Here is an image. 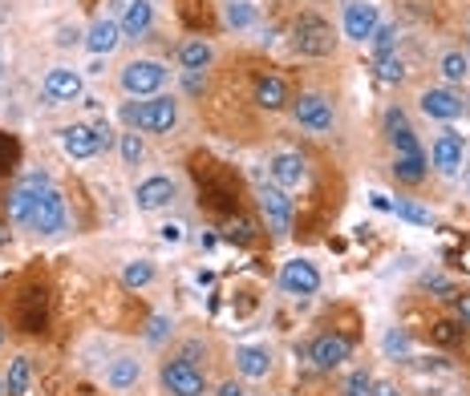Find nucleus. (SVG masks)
<instances>
[{
    "instance_id": "6e6552de",
    "label": "nucleus",
    "mask_w": 470,
    "mask_h": 396,
    "mask_svg": "<svg viewBox=\"0 0 470 396\" xmlns=\"http://www.w3.org/2000/svg\"><path fill=\"white\" fill-rule=\"evenodd\" d=\"M259 207H264L268 226L276 231V235H289V226H292V198L284 194L276 182H272V187H268V182L259 187Z\"/></svg>"
},
{
    "instance_id": "6ab92c4d",
    "label": "nucleus",
    "mask_w": 470,
    "mask_h": 396,
    "mask_svg": "<svg viewBox=\"0 0 470 396\" xmlns=\"http://www.w3.org/2000/svg\"><path fill=\"white\" fill-rule=\"evenodd\" d=\"M118 25H122V37H146L154 25L150 0H130V4H126V17L118 20Z\"/></svg>"
},
{
    "instance_id": "9d476101",
    "label": "nucleus",
    "mask_w": 470,
    "mask_h": 396,
    "mask_svg": "<svg viewBox=\"0 0 470 396\" xmlns=\"http://www.w3.org/2000/svg\"><path fill=\"white\" fill-rule=\"evenodd\" d=\"M349 352H353V344H349L345 336H317L312 339V348H308V356H312V364L325 368V372H333V368H341L349 360Z\"/></svg>"
},
{
    "instance_id": "dca6fc26",
    "label": "nucleus",
    "mask_w": 470,
    "mask_h": 396,
    "mask_svg": "<svg viewBox=\"0 0 470 396\" xmlns=\"http://www.w3.org/2000/svg\"><path fill=\"white\" fill-rule=\"evenodd\" d=\"M430 166H438L442 174H454L462 166V138L458 133H438V141L430 146Z\"/></svg>"
},
{
    "instance_id": "7c9ffc66",
    "label": "nucleus",
    "mask_w": 470,
    "mask_h": 396,
    "mask_svg": "<svg viewBox=\"0 0 470 396\" xmlns=\"http://www.w3.org/2000/svg\"><path fill=\"white\" fill-rule=\"evenodd\" d=\"M369 41H374V53L377 57H389L397 49V28L394 25H377V33Z\"/></svg>"
},
{
    "instance_id": "c756f323",
    "label": "nucleus",
    "mask_w": 470,
    "mask_h": 396,
    "mask_svg": "<svg viewBox=\"0 0 470 396\" xmlns=\"http://www.w3.org/2000/svg\"><path fill=\"white\" fill-rule=\"evenodd\" d=\"M394 215L405 218V223H418V226H430L434 223L430 210H422L418 202H410V198H397V202H394Z\"/></svg>"
},
{
    "instance_id": "f03ea898",
    "label": "nucleus",
    "mask_w": 470,
    "mask_h": 396,
    "mask_svg": "<svg viewBox=\"0 0 470 396\" xmlns=\"http://www.w3.org/2000/svg\"><path fill=\"white\" fill-rule=\"evenodd\" d=\"M158 377H163V388L171 396H203V392H207V377H203L191 360H182V356L166 360Z\"/></svg>"
},
{
    "instance_id": "bb28decb",
    "label": "nucleus",
    "mask_w": 470,
    "mask_h": 396,
    "mask_svg": "<svg viewBox=\"0 0 470 396\" xmlns=\"http://www.w3.org/2000/svg\"><path fill=\"white\" fill-rule=\"evenodd\" d=\"M223 20H227L231 28L256 25V9H251V0H227V4H223Z\"/></svg>"
},
{
    "instance_id": "4c0bfd02",
    "label": "nucleus",
    "mask_w": 470,
    "mask_h": 396,
    "mask_svg": "<svg viewBox=\"0 0 470 396\" xmlns=\"http://www.w3.org/2000/svg\"><path fill=\"white\" fill-rule=\"evenodd\" d=\"M227 239H231V243H251V223H248V218H240V223H231Z\"/></svg>"
},
{
    "instance_id": "cd10ccee",
    "label": "nucleus",
    "mask_w": 470,
    "mask_h": 396,
    "mask_svg": "<svg viewBox=\"0 0 470 396\" xmlns=\"http://www.w3.org/2000/svg\"><path fill=\"white\" fill-rule=\"evenodd\" d=\"M150 279H154V263H146V259H135V263H126V271H122V283H126V287H146Z\"/></svg>"
},
{
    "instance_id": "f3484780",
    "label": "nucleus",
    "mask_w": 470,
    "mask_h": 396,
    "mask_svg": "<svg viewBox=\"0 0 470 396\" xmlns=\"http://www.w3.org/2000/svg\"><path fill=\"white\" fill-rule=\"evenodd\" d=\"M118 41H122V25H118V20H110V17L94 20V25H89V33H86L89 53H97V57H102V53H114Z\"/></svg>"
},
{
    "instance_id": "a211bd4d",
    "label": "nucleus",
    "mask_w": 470,
    "mask_h": 396,
    "mask_svg": "<svg viewBox=\"0 0 470 396\" xmlns=\"http://www.w3.org/2000/svg\"><path fill=\"white\" fill-rule=\"evenodd\" d=\"M61 146H65L69 158H94L97 154L94 126H65V130H61Z\"/></svg>"
},
{
    "instance_id": "a18cd8bd",
    "label": "nucleus",
    "mask_w": 470,
    "mask_h": 396,
    "mask_svg": "<svg viewBox=\"0 0 470 396\" xmlns=\"http://www.w3.org/2000/svg\"><path fill=\"white\" fill-rule=\"evenodd\" d=\"M374 207H377V210H394V202H389L385 194H374Z\"/></svg>"
},
{
    "instance_id": "4468645a",
    "label": "nucleus",
    "mask_w": 470,
    "mask_h": 396,
    "mask_svg": "<svg viewBox=\"0 0 470 396\" xmlns=\"http://www.w3.org/2000/svg\"><path fill=\"white\" fill-rule=\"evenodd\" d=\"M174 198V182L171 179H163V174H154V179H146L143 187L135 190V202H138V210H163L166 202Z\"/></svg>"
},
{
    "instance_id": "473e14b6",
    "label": "nucleus",
    "mask_w": 470,
    "mask_h": 396,
    "mask_svg": "<svg viewBox=\"0 0 470 396\" xmlns=\"http://www.w3.org/2000/svg\"><path fill=\"white\" fill-rule=\"evenodd\" d=\"M405 352H410V331L405 328L385 331V356H405Z\"/></svg>"
},
{
    "instance_id": "c85d7f7f",
    "label": "nucleus",
    "mask_w": 470,
    "mask_h": 396,
    "mask_svg": "<svg viewBox=\"0 0 470 396\" xmlns=\"http://www.w3.org/2000/svg\"><path fill=\"white\" fill-rule=\"evenodd\" d=\"M470 73V57L466 53H446L442 57V77L446 81H462Z\"/></svg>"
},
{
    "instance_id": "c9c22d12",
    "label": "nucleus",
    "mask_w": 470,
    "mask_h": 396,
    "mask_svg": "<svg viewBox=\"0 0 470 396\" xmlns=\"http://www.w3.org/2000/svg\"><path fill=\"white\" fill-rule=\"evenodd\" d=\"M451 308H454V320H458L462 328H470V292H454Z\"/></svg>"
},
{
    "instance_id": "ea45409f",
    "label": "nucleus",
    "mask_w": 470,
    "mask_h": 396,
    "mask_svg": "<svg viewBox=\"0 0 470 396\" xmlns=\"http://www.w3.org/2000/svg\"><path fill=\"white\" fill-rule=\"evenodd\" d=\"M374 396H402V388L389 385V380H374Z\"/></svg>"
},
{
    "instance_id": "393cba45",
    "label": "nucleus",
    "mask_w": 470,
    "mask_h": 396,
    "mask_svg": "<svg viewBox=\"0 0 470 396\" xmlns=\"http://www.w3.org/2000/svg\"><path fill=\"white\" fill-rule=\"evenodd\" d=\"M212 61H215V49L207 45V41H187V45L179 49V65L187 69V73H203Z\"/></svg>"
},
{
    "instance_id": "a878e982",
    "label": "nucleus",
    "mask_w": 470,
    "mask_h": 396,
    "mask_svg": "<svg viewBox=\"0 0 470 396\" xmlns=\"http://www.w3.org/2000/svg\"><path fill=\"white\" fill-rule=\"evenodd\" d=\"M33 380V360L29 356H12L9 360V377H4V396H25Z\"/></svg>"
},
{
    "instance_id": "58836bf2",
    "label": "nucleus",
    "mask_w": 470,
    "mask_h": 396,
    "mask_svg": "<svg viewBox=\"0 0 470 396\" xmlns=\"http://www.w3.org/2000/svg\"><path fill=\"white\" fill-rule=\"evenodd\" d=\"M94 138H97V150H110V146H114V130H110V122H97Z\"/></svg>"
},
{
    "instance_id": "412c9836",
    "label": "nucleus",
    "mask_w": 470,
    "mask_h": 396,
    "mask_svg": "<svg viewBox=\"0 0 470 396\" xmlns=\"http://www.w3.org/2000/svg\"><path fill=\"white\" fill-rule=\"evenodd\" d=\"M138 377H143V364H138L135 356H118L114 364L106 368V385L114 388V392H130V388L138 385Z\"/></svg>"
},
{
    "instance_id": "423d86ee",
    "label": "nucleus",
    "mask_w": 470,
    "mask_h": 396,
    "mask_svg": "<svg viewBox=\"0 0 470 396\" xmlns=\"http://www.w3.org/2000/svg\"><path fill=\"white\" fill-rule=\"evenodd\" d=\"M377 4H369V0H349L345 4V37L357 41V45H365V41L377 33Z\"/></svg>"
},
{
    "instance_id": "a19ab883",
    "label": "nucleus",
    "mask_w": 470,
    "mask_h": 396,
    "mask_svg": "<svg viewBox=\"0 0 470 396\" xmlns=\"http://www.w3.org/2000/svg\"><path fill=\"white\" fill-rule=\"evenodd\" d=\"M163 239H166V243H179V239H182V223H166L163 226Z\"/></svg>"
},
{
    "instance_id": "39448f33",
    "label": "nucleus",
    "mask_w": 470,
    "mask_h": 396,
    "mask_svg": "<svg viewBox=\"0 0 470 396\" xmlns=\"http://www.w3.org/2000/svg\"><path fill=\"white\" fill-rule=\"evenodd\" d=\"M292 118H297V126H304V130L325 133V130H333V102L320 94H300L297 105H292Z\"/></svg>"
},
{
    "instance_id": "7ed1b4c3",
    "label": "nucleus",
    "mask_w": 470,
    "mask_h": 396,
    "mask_svg": "<svg viewBox=\"0 0 470 396\" xmlns=\"http://www.w3.org/2000/svg\"><path fill=\"white\" fill-rule=\"evenodd\" d=\"M166 81V65L163 61H130V65L122 69V89L135 97H150L158 94Z\"/></svg>"
},
{
    "instance_id": "aec40b11",
    "label": "nucleus",
    "mask_w": 470,
    "mask_h": 396,
    "mask_svg": "<svg viewBox=\"0 0 470 396\" xmlns=\"http://www.w3.org/2000/svg\"><path fill=\"white\" fill-rule=\"evenodd\" d=\"M256 105L259 110H284L289 105V85H284V77H259L256 81Z\"/></svg>"
},
{
    "instance_id": "e433bc0d",
    "label": "nucleus",
    "mask_w": 470,
    "mask_h": 396,
    "mask_svg": "<svg viewBox=\"0 0 470 396\" xmlns=\"http://www.w3.org/2000/svg\"><path fill=\"white\" fill-rule=\"evenodd\" d=\"M434 336H438L442 344H451V339H458V336H462V324H458V320H442L438 328H434Z\"/></svg>"
},
{
    "instance_id": "2eb2a0df",
    "label": "nucleus",
    "mask_w": 470,
    "mask_h": 396,
    "mask_svg": "<svg viewBox=\"0 0 470 396\" xmlns=\"http://www.w3.org/2000/svg\"><path fill=\"white\" fill-rule=\"evenodd\" d=\"M385 133H389V141H394L397 154H426L422 141L413 138V130H410V122H405L402 110H389V113H385Z\"/></svg>"
},
{
    "instance_id": "de8ad7c7",
    "label": "nucleus",
    "mask_w": 470,
    "mask_h": 396,
    "mask_svg": "<svg viewBox=\"0 0 470 396\" xmlns=\"http://www.w3.org/2000/svg\"><path fill=\"white\" fill-rule=\"evenodd\" d=\"M0 396H4V380H0Z\"/></svg>"
},
{
    "instance_id": "b1692460",
    "label": "nucleus",
    "mask_w": 470,
    "mask_h": 396,
    "mask_svg": "<svg viewBox=\"0 0 470 396\" xmlns=\"http://www.w3.org/2000/svg\"><path fill=\"white\" fill-rule=\"evenodd\" d=\"M426 170H430L426 154H397L394 158V179L405 182V187H418V182L426 179Z\"/></svg>"
},
{
    "instance_id": "72a5a7b5",
    "label": "nucleus",
    "mask_w": 470,
    "mask_h": 396,
    "mask_svg": "<svg viewBox=\"0 0 470 396\" xmlns=\"http://www.w3.org/2000/svg\"><path fill=\"white\" fill-rule=\"evenodd\" d=\"M345 396H374V377L365 368H357L353 377L345 380Z\"/></svg>"
},
{
    "instance_id": "79ce46f5",
    "label": "nucleus",
    "mask_w": 470,
    "mask_h": 396,
    "mask_svg": "<svg viewBox=\"0 0 470 396\" xmlns=\"http://www.w3.org/2000/svg\"><path fill=\"white\" fill-rule=\"evenodd\" d=\"M215 396H243V388L235 385V380H227V385H223V388H220V392H215Z\"/></svg>"
},
{
    "instance_id": "c03bdc74",
    "label": "nucleus",
    "mask_w": 470,
    "mask_h": 396,
    "mask_svg": "<svg viewBox=\"0 0 470 396\" xmlns=\"http://www.w3.org/2000/svg\"><path fill=\"white\" fill-rule=\"evenodd\" d=\"M187 89H195V94H199V89H203V77L199 73H187Z\"/></svg>"
},
{
    "instance_id": "ddd939ff",
    "label": "nucleus",
    "mask_w": 470,
    "mask_h": 396,
    "mask_svg": "<svg viewBox=\"0 0 470 396\" xmlns=\"http://www.w3.org/2000/svg\"><path fill=\"white\" fill-rule=\"evenodd\" d=\"M81 97V73L77 69H49L45 77V102H77Z\"/></svg>"
},
{
    "instance_id": "f257e3e1",
    "label": "nucleus",
    "mask_w": 470,
    "mask_h": 396,
    "mask_svg": "<svg viewBox=\"0 0 470 396\" xmlns=\"http://www.w3.org/2000/svg\"><path fill=\"white\" fill-rule=\"evenodd\" d=\"M122 122L135 126L143 133H171L179 122V105L174 97H150V102H126L122 105Z\"/></svg>"
},
{
    "instance_id": "20e7f679",
    "label": "nucleus",
    "mask_w": 470,
    "mask_h": 396,
    "mask_svg": "<svg viewBox=\"0 0 470 396\" xmlns=\"http://www.w3.org/2000/svg\"><path fill=\"white\" fill-rule=\"evenodd\" d=\"M292 45L304 57H328L333 53V28L320 17H300L297 33H292Z\"/></svg>"
},
{
    "instance_id": "4be33fe9",
    "label": "nucleus",
    "mask_w": 470,
    "mask_h": 396,
    "mask_svg": "<svg viewBox=\"0 0 470 396\" xmlns=\"http://www.w3.org/2000/svg\"><path fill=\"white\" fill-rule=\"evenodd\" d=\"M235 368H240L248 380H264L272 372L268 348H235Z\"/></svg>"
},
{
    "instance_id": "2f4dec72",
    "label": "nucleus",
    "mask_w": 470,
    "mask_h": 396,
    "mask_svg": "<svg viewBox=\"0 0 470 396\" xmlns=\"http://www.w3.org/2000/svg\"><path fill=\"white\" fill-rule=\"evenodd\" d=\"M377 77H381V81H402L405 77V65H402V57H377Z\"/></svg>"
},
{
    "instance_id": "9b49d317",
    "label": "nucleus",
    "mask_w": 470,
    "mask_h": 396,
    "mask_svg": "<svg viewBox=\"0 0 470 396\" xmlns=\"http://www.w3.org/2000/svg\"><path fill=\"white\" fill-rule=\"evenodd\" d=\"M268 174H272V182H276L280 190H289V187H300V182H304L308 166H304V158H300L297 150H280V154H272Z\"/></svg>"
},
{
    "instance_id": "37998d69",
    "label": "nucleus",
    "mask_w": 470,
    "mask_h": 396,
    "mask_svg": "<svg viewBox=\"0 0 470 396\" xmlns=\"http://www.w3.org/2000/svg\"><path fill=\"white\" fill-rule=\"evenodd\" d=\"M163 331H166V320H154V324H150V339H154V344L163 339Z\"/></svg>"
},
{
    "instance_id": "0eeeda50",
    "label": "nucleus",
    "mask_w": 470,
    "mask_h": 396,
    "mask_svg": "<svg viewBox=\"0 0 470 396\" xmlns=\"http://www.w3.org/2000/svg\"><path fill=\"white\" fill-rule=\"evenodd\" d=\"M280 287L289 295H317L320 287V271L317 263H308V259H292V263L280 267Z\"/></svg>"
},
{
    "instance_id": "49530a36",
    "label": "nucleus",
    "mask_w": 470,
    "mask_h": 396,
    "mask_svg": "<svg viewBox=\"0 0 470 396\" xmlns=\"http://www.w3.org/2000/svg\"><path fill=\"white\" fill-rule=\"evenodd\" d=\"M4 339H9V331H4V328H0V348H4Z\"/></svg>"
},
{
    "instance_id": "1a4fd4ad",
    "label": "nucleus",
    "mask_w": 470,
    "mask_h": 396,
    "mask_svg": "<svg viewBox=\"0 0 470 396\" xmlns=\"http://www.w3.org/2000/svg\"><path fill=\"white\" fill-rule=\"evenodd\" d=\"M33 231H41V235H58L61 226H65V198L58 194V190H45V194L37 198V210H33Z\"/></svg>"
},
{
    "instance_id": "f8f14e48",
    "label": "nucleus",
    "mask_w": 470,
    "mask_h": 396,
    "mask_svg": "<svg viewBox=\"0 0 470 396\" xmlns=\"http://www.w3.org/2000/svg\"><path fill=\"white\" fill-rule=\"evenodd\" d=\"M418 102H422L426 118H438V122H454V118H462V97L454 94V89H442V85H434V89H426Z\"/></svg>"
},
{
    "instance_id": "5701e85b",
    "label": "nucleus",
    "mask_w": 470,
    "mask_h": 396,
    "mask_svg": "<svg viewBox=\"0 0 470 396\" xmlns=\"http://www.w3.org/2000/svg\"><path fill=\"white\" fill-rule=\"evenodd\" d=\"M41 194H45V190L25 187V182H20V187L9 194V218H12V223H33V210H37Z\"/></svg>"
},
{
    "instance_id": "f704fd0d",
    "label": "nucleus",
    "mask_w": 470,
    "mask_h": 396,
    "mask_svg": "<svg viewBox=\"0 0 470 396\" xmlns=\"http://www.w3.org/2000/svg\"><path fill=\"white\" fill-rule=\"evenodd\" d=\"M143 154H146L143 138H138V133H122V158L135 166V162H143Z\"/></svg>"
}]
</instances>
